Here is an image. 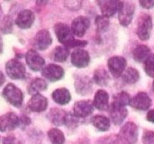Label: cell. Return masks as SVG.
Segmentation results:
<instances>
[{"label": "cell", "instance_id": "1", "mask_svg": "<svg viewBox=\"0 0 154 144\" xmlns=\"http://www.w3.org/2000/svg\"><path fill=\"white\" fill-rule=\"evenodd\" d=\"M56 35L59 41L63 44V46H66L69 49L70 48H78L84 47L87 44V41L86 40H77L75 38L73 32L72 28L66 23L63 22H58L54 26Z\"/></svg>", "mask_w": 154, "mask_h": 144}, {"label": "cell", "instance_id": "2", "mask_svg": "<svg viewBox=\"0 0 154 144\" xmlns=\"http://www.w3.org/2000/svg\"><path fill=\"white\" fill-rule=\"evenodd\" d=\"M138 138V129L132 122H128L122 126L118 134L121 144H135Z\"/></svg>", "mask_w": 154, "mask_h": 144}, {"label": "cell", "instance_id": "3", "mask_svg": "<svg viewBox=\"0 0 154 144\" xmlns=\"http://www.w3.org/2000/svg\"><path fill=\"white\" fill-rule=\"evenodd\" d=\"M2 96L6 101L16 107H20L23 101L22 91L13 83H8L5 86L2 91Z\"/></svg>", "mask_w": 154, "mask_h": 144}, {"label": "cell", "instance_id": "4", "mask_svg": "<svg viewBox=\"0 0 154 144\" xmlns=\"http://www.w3.org/2000/svg\"><path fill=\"white\" fill-rule=\"evenodd\" d=\"M5 71L8 76L12 80H23L26 77V67L20 60L10 59L5 64Z\"/></svg>", "mask_w": 154, "mask_h": 144}, {"label": "cell", "instance_id": "5", "mask_svg": "<svg viewBox=\"0 0 154 144\" xmlns=\"http://www.w3.org/2000/svg\"><path fill=\"white\" fill-rule=\"evenodd\" d=\"M153 27V20L150 15L143 14L140 15L137 23L136 33L141 40H148L150 38Z\"/></svg>", "mask_w": 154, "mask_h": 144}, {"label": "cell", "instance_id": "6", "mask_svg": "<svg viewBox=\"0 0 154 144\" xmlns=\"http://www.w3.org/2000/svg\"><path fill=\"white\" fill-rule=\"evenodd\" d=\"M135 6L134 2L129 1H120L118 9L119 22L123 26H127L131 23L135 14Z\"/></svg>", "mask_w": 154, "mask_h": 144}, {"label": "cell", "instance_id": "7", "mask_svg": "<svg viewBox=\"0 0 154 144\" xmlns=\"http://www.w3.org/2000/svg\"><path fill=\"white\" fill-rule=\"evenodd\" d=\"M75 88L78 94L87 95L92 92L93 88V80L85 74H77L75 76Z\"/></svg>", "mask_w": 154, "mask_h": 144}, {"label": "cell", "instance_id": "8", "mask_svg": "<svg viewBox=\"0 0 154 144\" xmlns=\"http://www.w3.org/2000/svg\"><path fill=\"white\" fill-rule=\"evenodd\" d=\"M127 62L123 57L116 56H112L108 59V66L111 74L116 78L120 77L126 70Z\"/></svg>", "mask_w": 154, "mask_h": 144}, {"label": "cell", "instance_id": "9", "mask_svg": "<svg viewBox=\"0 0 154 144\" xmlns=\"http://www.w3.org/2000/svg\"><path fill=\"white\" fill-rule=\"evenodd\" d=\"M20 117L15 112H9L0 118V128L2 132H9L19 127Z\"/></svg>", "mask_w": 154, "mask_h": 144}, {"label": "cell", "instance_id": "10", "mask_svg": "<svg viewBox=\"0 0 154 144\" xmlns=\"http://www.w3.org/2000/svg\"><path fill=\"white\" fill-rule=\"evenodd\" d=\"M64 70L61 66L55 64H49L42 68V75L51 82H57L64 76Z\"/></svg>", "mask_w": 154, "mask_h": 144}, {"label": "cell", "instance_id": "11", "mask_svg": "<svg viewBox=\"0 0 154 144\" xmlns=\"http://www.w3.org/2000/svg\"><path fill=\"white\" fill-rule=\"evenodd\" d=\"M152 100L146 92H138L131 98L129 106L138 110H147L151 106Z\"/></svg>", "mask_w": 154, "mask_h": 144}, {"label": "cell", "instance_id": "12", "mask_svg": "<svg viewBox=\"0 0 154 144\" xmlns=\"http://www.w3.org/2000/svg\"><path fill=\"white\" fill-rule=\"evenodd\" d=\"M26 62L29 68L34 71L42 70V68L45 67V58L35 50H29L26 52Z\"/></svg>", "mask_w": 154, "mask_h": 144}, {"label": "cell", "instance_id": "13", "mask_svg": "<svg viewBox=\"0 0 154 144\" xmlns=\"http://www.w3.org/2000/svg\"><path fill=\"white\" fill-rule=\"evenodd\" d=\"M52 37L50 32L47 29H42L37 32L34 38L35 48L38 50H45L52 44Z\"/></svg>", "mask_w": 154, "mask_h": 144}, {"label": "cell", "instance_id": "14", "mask_svg": "<svg viewBox=\"0 0 154 144\" xmlns=\"http://www.w3.org/2000/svg\"><path fill=\"white\" fill-rule=\"evenodd\" d=\"M90 26V20L84 16H78L72 21L71 28L74 34L81 38L86 34Z\"/></svg>", "mask_w": 154, "mask_h": 144}, {"label": "cell", "instance_id": "15", "mask_svg": "<svg viewBox=\"0 0 154 144\" xmlns=\"http://www.w3.org/2000/svg\"><path fill=\"white\" fill-rule=\"evenodd\" d=\"M94 107V104L91 100H79L74 105V113L79 118H85L93 113Z\"/></svg>", "mask_w": 154, "mask_h": 144}, {"label": "cell", "instance_id": "16", "mask_svg": "<svg viewBox=\"0 0 154 144\" xmlns=\"http://www.w3.org/2000/svg\"><path fill=\"white\" fill-rule=\"evenodd\" d=\"M108 110H109L110 118L111 121L114 124H117V125L122 124V122L124 121L128 115V110L126 106L118 105L113 102Z\"/></svg>", "mask_w": 154, "mask_h": 144}, {"label": "cell", "instance_id": "17", "mask_svg": "<svg viewBox=\"0 0 154 144\" xmlns=\"http://www.w3.org/2000/svg\"><path fill=\"white\" fill-rule=\"evenodd\" d=\"M90 55L85 50L77 49L74 50L71 55L72 64L78 68H86L90 63Z\"/></svg>", "mask_w": 154, "mask_h": 144}, {"label": "cell", "instance_id": "18", "mask_svg": "<svg viewBox=\"0 0 154 144\" xmlns=\"http://www.w3.org/2000/svg\"><path fill=\"white\" fill-rule=\"evenodd\" d=\"M102 15L107 18L114 16L118 12L120 1L116 0H101L97 2Z\"/></svg>", "mask_w": 154, "mask_h": 144}, {"label": "cell", "instance_id": "19", "mask_svg": "<svg viewBox=\"0 0 154 144\" xmlns=\"http://www.w3.org/2000/svg\"><path fill=\"white\" fill-rule=\"evenodd\" d=\"M48 105V99L41 94L32 95L28 102L29 109L35 112H41L46 110Z\"/></svg>", "mask_w": 154, "mask_h": 144}, {"label": "cell", "instance_id": "20", "mask_svg": "<svg viewBox=\"0 0 154 144\" xmlns=\"http://www.w3.org/2000/svg\"><path fill=\"white\" fill-rule=\"evenodd\" d=\"M34 21L35 15L33 12L29 9H25L18 14L15 23L20 28H29L32 26Z\"/></svg>", "mask_w": 154, "mask_h": 144}, {"label": "cell", "instance_id": "21", "mask_svg": "<svg viewBox=\"0 0 154 144\" xmlns=\"http://www.w3.org/2000/svg\"><path fill=\"white\" fill-rule=\"evenodd\" d=\"M94 106L98 110L105 111L109 110V94L106 91L99 89L95 94L93 99Z\"/></svg>", "mask_w": 154, "mask_h": 144}, {"label": "cell", "instance_id": "22", "mask_svg": "<svg viewBox=\"0 0 154 144\" xmlns=\"http://www.w3.org/2000/svg\"><path fill=\"white\" fill-rule=\"evenodd\" d=\"M67 112L57 107L51 108L48 112L47 117L51 123L56 126H62L65 124Z\"/></svg>", "mask_w": 154, "mask_h": 144}, {"label": "cell", "instance_id": "23", "mask_svg": "<svg viewBox=\"0 0 154 144\" xmlns=\"http://www.w3.org/2000/svg\"><path fill=\"white\" fill-rule=\"evenodd\" d=\"M151 54V50L147 45L140 44L134 49L132 52V56L136 62L144 63V62L149 58Z\"/></svg>", "mask_w": 154, "mask_h": 144}, {"label": "cell", "instance_id": "24", "mask_svg": "<svg viewBox=\"0 0 154 144\" xmlns=\"http://www.w3.org/2000/svg\"><path fill=\"white\" fill-rule=\"evenodd\" d=\"M52 98L57 104L60 105H66L69 103L72 99L70 92L66 88H60L54 90L52 93Z\"/></svg>", "mask_w": 154, "mask_h": 144}, {"label": "cell", "instance_id": "25", "mask_svg": "<svg viewBox=\"0 0 154 144\" xmlns=\"http://www.w3.org/2000/svg\"><path fill=\"white\" fill-rule=\"evenodd\" d=\"M48 87V82L45 81V80L37 77L30 82L27 90H28L29 94L34 95V94H39V92L45 91Z\"/></svg>", "mask_w": 154, "mask_h": 144}, {"label": "cell", "instance_id": "26", "mask_svg": "<svg viewBox=\"0 0 154 144\" xmlns=\"http://www.w3.org/2000/svg\"><path fill=\"white\" fill-rule=\"evenodd\" d=\"M93 80L97 85L100 86H106L110 80L109 74L106 69L102 67H99L94 71Z\"/></svg>", "mask_w": 154, "mask_h": 144}, {"label": "cell", "instance_id": "27", "mask_svg": "<svg viewBox=\"0 0 154 144\" xmlns=\"http://www.w3.org/2000/svg\"><path fill=\"white\" fill-rule=\"evenodd\" d=\"M91 122L93 126L100 131H106L110 128V120L105 116H94L92 117Z\"/></svg>", "mask_w": 154, "mask_h": 144}, {"label": "cell", "instance_id": "28", "mask_svg": "<svg viewBox=\"0 0 154 144\" xmlns=\"http://www.w3.org/2000/svg\"><path fill=\"white\" fill-rule=\"evenodd\" d=\"M70 51L65 46H57L53 51V58L57 62H64L69 57Z\"/></svg>", "mask_w": 154, "mask_h": 144}, {"label": "cell", "instance_id": "29", "mask_svg": "<svg viewBox=\"0 0 154 144\" xmlns=\"http://www.w3.org/2000/svg\"><path fill=\"white\" fill-rule=\"evenodd\" d=\"M140 78L139 72L133 68H129L122 75L123 82L128 84H133L138 82Z\"/></svg>", "mask_w": 154, "mask_h": 144}, {"label": "cell", "instance_id": "30", "mask_svg": "<svg viewBox=\"0 0 154 144\" xmlns=\"http://www.w3.org/2000/svg\"><path fill=\"white\" fill-rule=\"evenodd\" d=\"M48 136L52 144H63L65 142V136L63 132L58 128L50 129L48 132Z\"/></svg>", "mask_w": 154, "mask_h": 144}, {"label": "cell", "instance_id": "31", "mask_svg": "<svg viewBox=\"0 0 154 144\" xmlns=\"http://www.w3.org/2000/svg\"><path fill=\"white\" fill-rule=\"evenodd\" d=\"M130 100V95L126 92H120L114 94L113 97V103L121 105V106H126V105H129Z\"/></svg>", "mask_w": 154, "mask_h": 144}, {"label": "cell", "instance_id": "32", "mask_svg": "<svg viewBox=\"0 0 154 144\" xmlns=\"http://www.w3.org/2000/svg\"><path fill=\"white\" fill-rule=\"evenodd\" d=\"M95 22L97 26V30L100 32H105L109 28V20L103 15H99L96 16Z\"/></svg>", "mask_w": 154, "mask_h": 144}, {"label": "cell", "instance_id": "33", "mask_svg": "<svg viewBox=\"0 0 154 144\" xmlns=\"http://www.w3.org/2000/svg\"><path fill=\"white\" fill-rule=\"evenodd\" d=\"M13 29V20L8 15H5L2 18L1 32L2 34H9Z\"/></svg>", "mask_w": 154, "mask_h": 144}, {"label": "cell", "instance_id": "34", "mask_svg": "<svg viewBox=\"0 0 154 144\" xmlns=\"http://www.w3.org/2000/svg\"><path fill=\"white\" fill-rule=\"evenodd\" d=\"M81 118L77 116L75 113L72 112H67L66 118V122H65V125L67 126L69 128H74L79 126L81 123Z\"/></svg>", "mask_w": 154, "mask_h": 144}, {"label": "cell", "instance_id": "35", "mask_svg": "<svg viewBox=\"0 0 154 144\" xmlns=\"http://www.w3.org/2000/svg\"><path fill=\"white\" fill-rule=\"evenodd\" d=\"M144 70L150 77H154V54L152 53L144 62Z\"/></svg>", "mask_w": 154, "mask_h": 144}, {"label": "cell", "instance_id": "36", "mask_svg": "<svg viewBox=\"0 0 154 144\" xmlns=\"http://www.w3.org/2000/svg\"><path fill=\"white\" fill-rule=\"evenodd\" d=\"M142 140L144 144H154V131L145 130L143 134Z\"/></svg>", "mask_w": 154, "mask_h": 144}, {"label": "cell", "instance_id": "37", "mask_svg": "<svg viewBox=\"0 0 154 144\" xmlns=\"http://www.w3.org/2000/svg\"><path fill=\"white\" fill-rule=\"evenodd\" d=\"M2 144H22V142L14 135H8L3 137Z\"/></svg>", "mask_w": 154, "mask_h": 144}, {"label": "cell", "instance_id": "38", "mask_svg": "<svg viewBox=\"0 0 154 144\" xmlns=\"http://www.w3.org/2000/svg\"><path fill=\"white\" fill-rule=\"evenodd\" d=\"M66 6L71 10H77L81 7L82 2L81 1H67L66 2Z\"/></svg>", "mask_w": 154, "mask_h": 144}, {"label": "cell", "instance_id": "39", "mask_svg": "<svg viewBox=\"0 0 154 144\" xmlns=\"http://www.w3.org/2000/svg\"><path fill=\"white\" fill-rule=\"evenodd\" d=\"M30 123H31V119L28 116H26L23 115L20 117V128H24L25 127L28 126Z\"/></svg>", "mask_w": 154, "mask_h": 144}, {"label": "cell", "instance_id": "40", "mask_svg": "<svg viewBox=\"0 0 154 144\" xmlns=\"http://www.w3.org/2000/svg\"><path fill=\"white\" fill-rule=\"evenodd\" d=\"M139 3L143 8L150 9L154 7V0H141Z\"/></svg>", "mask_w": 154, "mask_h": 144}, {"label": "cell", "instance_id": "41", "mask_svg": "<svg viewBox=\"0 0 154 144\" xmlns=\"http://www.w3.org/2000/svg\"><path fill=\"white\" fill-rule=\"evenodd\" d=\"M147 121L154 123V109L151 110H150L147 112Z\"/></svg>", "mask_w": 154, "mask_h": 144}, {"label": "cell", "instance_id": "42", "mask_svg": "<svg viewBox=\"0 0 154 144\" xmlns=\"http://www.w3.org/2000/svg\"><path fill=\"white\" fill-rule=\"evenodd\" d=\"M1 75H2V81H1V86H2L3 84H4V82H5V76H4V74H3V73L2 72H1Z\"/></svg>", "mask_w": 154, "mask_h": 144}, {"label": "cell", "instance_id": "43", "mask_svg": "<svg viewBox=\"0 0 154 144\" xmlns=\"http://www.w3.org/2000/svg\"><path fill=\"white\" fill-rule=\"evenodd\" d=\"M152 90H153V92H154V81L153 82V85H152Z\"/></svg>", "mask_w": 154, "mask_h": 144}]
</instances>
